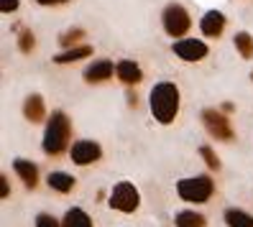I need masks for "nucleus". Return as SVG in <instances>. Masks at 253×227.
<instances>
[{
    "label": "nucleus",
    "instance_id": "nucleus-8",
    "mask_svg": "<svg viewBox=\"0 0 253 227\" xmlns=\"http://www.w3.org/2000/svg\"><path fill=\"white\" fill-rule=\"evenodd\" d=\"M100 156H102V148L95 141H77L72 146V161L77 166H90L100 161Z\"/></svg>",
    "mask_w": 253,
    "mask_h": 227
},
{
    "label": "nucleus",
    "instance_id": "nucleus-6",
    "mask_svg": "<svg viewBox=\"0 0 253 227\" xmlns=\"http://www.w3.org/2000/svg\"><path fill=\"white\" fill-rule=\"evenodd\" d=\"M202 123H205L207 133H210L215 141H233L235 133H233V128H230V120L222 115L220 110H215V108L202 110Z\"/></svg>",
    "mask_w": 253,
    "mask_h": 227
},
{
    "label": "nucleus",
    "instance_id": "nucleus-1",
    "mask_svg": "<svg viewBox=\"0 0 253 227\" xmlns=\"http://www.w3.org/2000/svg\"><path fill=\"white\" fill-rule=\"evenodd\" d=\"M148 105H151V113L159 123L169 125V123H174L176 113H179V89H176L174 82H159L151 89Z\"/></svg>",
    "mask_w": 253,
    "mask_h": 227
},
{
    "label": "nucleus",
    "instance_id": "nucleus-25",
    "mask_svg": "<svg viewBox=\"0 0 253 227\" xmlns=\"http://www.w3.org/2000/svg\"><path fill=\"white\" fill-rule=\"evenodd\" d=\"M0 194H3V199L8 196V179L5 176H0Z\"/></svg>",
    "mask_w": 253,
    "mask_h": 227
},
{
    "label": "nucleus",
    "instance_id": "nucleus-17",
    "mask_svg": "<svg viewBox=\"0 0 253 227\" xmlns=\"http://www.w3.org/2000/svg\"><path fill=\"white\" fill-rule=\"evenodd\" d=\"M174 225L176 227H205L207 220H205V215H200V212H195V209H184L174 217Z\"/></svg>",
    "mask_w": 253,
    "mask_h": 227
},
{
    "label": "nucleus",
    "instance_id": "nucleus-11",
    "mask_svg": "<svg viewBox=\"0 0 253 227\" xmlns=\"http://www.w3.org/2000/svg\"><path fill=\"white\" fill-rule=\"evenodd\" d=\"M115 74H118V79H121L123 84H138L143 79V72L136 62H130V59H123V62H118L115 67Z\"/></svg>",
    "mask_w": 253,
    "mask_h": 227
},
{
    "label": "nucleus",
    "instance_id": "nucleus-18",
    "mask_svg": "<svg viewBox=\"0 0 253 227\" xmlns=\"http://www.w3.org/2000/svg\"><path fill=\"white\" fill-rule=\"evenodd\" d=\"M225 225L228 227H253V217L243 209H225Z\"/></svg>",
    "mask_w": 253,
    "mask_h": 227
},
{
    "label": "nucleus",
    "instance_id": "nucleus-3",
    "mask_svg": "<svg viewBox=\"0 0 253 227\" xmlns=\"http://www.w3.org/2000/svg\"><path fill=\"white\" fill-rule=\"evenodd\" d=\"M215 191V181L202 174V176H192V179H179L176 181V194L184 202H195V204H205Z\"/></svg>",
    "mask_w": 253,
    "mask_h": 227
},
{
    "label": "nucleus",
    "instance_id": "nucleus-12",
    "mask_svg": "<svg viewBox=\"0 0 253 227\" xmlns=\"http://www.w3.org/2000/svg\"><path fill=\"white\" fill-rule=\"evenodd\" d=\"M13 169H16V174L21 176V181H23L28 189H36V184H39V169H36L31 161L16 158V161H13Z\"/></svg>",
    "mask_w": 253,
    "mask_h": 227
},
{
    "label": "nucleus",
    "instance_id": "nucleus-15",
    "mask_svg": "<svg viewBox=\"0 0 253 227\" xmlns=\"http://www.w3.org/2000/svg\"><path fill=\"white\" fill-rule=\"evenodd\" d=\"M46 181H49V187H51L54 191L67 194V191H72V189H74V181H77V179H74L72 174H64V171H51Z\"/></svg>",
    "mask_w": 253,
    "mask_h": 227
},
{
    "label": "nucleus",
    "instance_id": "nucleus-7",
    "mask_svg": "<svg viewBox=\"0 0 253 227\" xmlns=\"http://www.w3.org/2000/svg\"><path fill=\"white\" fill-rule=\"evenodd\" d=\"M171 49L182 62H200V59H205L207 54H210L207 43L200 41V38H179V41H174Z\"/></svg>",
    "mask_w": 253,
    "mask_h": 227
},
{
    "label": "nucleus",
    "instance_id": "nucleus-13",
    "mask_svg": "<svg viewBox=\"0 0 253 227\" xmlns=\"http://www.w3.org/2000/svg\"><path fill=\"white\" fill-rule=\"evenodd\" d=\"M23 115H26V120H31V123H41V120L46 117L43 97H41V95H31V97H26V102H23Z\"/></svg>",
    "mask_w": 253,
    "mask_h": 227
},
{
    "label": "nucleus",
    "instance_id": "nucleus-14",
    "mask_svg": "<svg viewBox=\"0 0 253 227\" xmlns=\"http://www.w3.org/2000/svg\"><path fill=\"white\" fill-rule=\"evenodd\" d=\"M87 56H92V46L82 43V46H69L67 51L56 54V56H54V62H56V64H74V62H80V59H87Z\"/></svg>",
    "mask_w": 253,
    "mask_h": 227
},
{
    "label": "nucleus",
    "instance_id": "nucleus-20",
    "mask_svg": "<svg viewBox=\"0 0 253 227\" xmlns=\"http://www.w3.org/2000/svg\"><path fill=\"white\" fill-rule=\"evenodd\" d=\"M80 38H84V28H72V31H64L62 36H59V43H62L64 49H69V46H74Z\"/></svg>",
    "mask_w": 253,
    "mask_h": 227
},
{
    "label": "nucleus",
    "instance_id": "nucleus-21",
    "mask_svg": "<svg viewBox=\"0 0 253 227\" xmlns=\"http://www.w3.org/2000/svg\"><path fill=\"white\" fill-rule=\"evenodd\" d=\"M200 156L205 158V163L210 166V169H215V171L220 169V158L215 156V151H212L210 146H202V148H200Z\"/></svg>",
    "mask_w": 253,
    "mask_h": 227
},
{
    "label": "nucleus",
    "instance_id": "nucleus-5",
    "mask_svg": "<svg viewBox=\"0 0 253 227\" xmlns=\"http://www.w3.org/2000/svg\"><path fill=\"white\" fill-rule=\"evenodd\" d=\"M113 209L118 212H126V215H130V212H136L138 204H141V194L138 189L130 184V181H121V184H115L113 194H110V202H108Z\"/></svg>",
    "mask_w": 253,
    "mask_h": 227
},
{
    "label": "nucleus",
    "instance_id": "nucleus-27",
    "mask_svg": "<svg viewBox=\"0 0 253 227\" xmlns=\"http://www.w3.org/2000/svg\"><path fill=\"white\" fill-rule=\"evenodd\" d=\"M251 79H253V74H251Z\"/></svg>",
    "mask_w": 253,
    "mask_h": 227
},
{
    "label": "nucleus",
    "instance_id": "nucleus-26",
    "mask_svg": "<svg viewBox=\"0 0 253 227\" xmlns=\"http://www.w3.org/2000/svg\"><path fill=\"white\" fill-rule=\"evenodd\" d=\"M39 5H62V3H67V0H36Z\"/></svg>",
    "mask_w": 253,
    "mask_h": 227
},
{
    "label": "nucleus",
    "instance_id": "nucleus-23",
    "mask_svg": "<svg viewBox=\"0 0 253 227\" xmlns=\"http://www.w3.org/2000/svg\"><path fill=\"white\" fill-rule=\"evenodd\" d=\"M36 227H62V222H59L56 217H51V215H39Z\"/></svg>",
    "mask_w": 253,
    "mask_h": 227
},
{
    "label": "nucleus",
    "instance_id": "nucleus-10",
    "mask_svg": "<svg viewBox=\"0 0 253 227\" xmlns=\"http://www.w3.org/2000/svg\"><path fill=\"white\" fill-rule=\"evenodd\" d=\"M113 62L110 59H97V62H92L90 67L84 69V79L90 82V84H97V82H105L113 77Z\"/></svg>",
    "mask_w": 253,
    "mask_h": 227
},
{
    "label": "nucleus",
    "instance_id": "nucleus-9",
    "mask_svg": "<svg viewBox=\"0 0 253 227\" xmlns=\"http://www.w3.org/2000/svg\"><path fill=\"white\" fill-rule=\"evenodd\" d=\"M200 28L207 38H217L222 31H225V16L220 10H207L205 18L200 21Z\"/></svg>",
    "mask_w": 253,
    "mask_h": 227
},
{
    "label": "nucleus",
    "instance_id": "nucleus-2",
    "mask_svg": "<svg viewBox=\"0 0 253 227\" xmlns=\"http://www.w3.org/2000/svg\"><path fill=\"white\" fill-rule=\"evenodd\" d=\"M69 135H72L69 117L62 110L51 113V117L46 120V130H43V153H49V156L64 153L69 146Z\"/></svg>",
    "mask_w": 253,
    "mask_h": 227
},
{
    "label": "nucleus",
    "instance_id": "nucleus-19",
    "mask_svg": "<svg viewBox=\"0 0 253 227\" xmlns=\"http://www.w3.org/2000/svg\"><path fill=\"white\" fill-rule=\"evenodd\" d=\"M235 49L241 51L243 59H251L253 56V38H251V34H246V31L235 34Z\"/></svg>",
    "mask_w": 253,
    "mask_h": 227
},
{
    "label": "nucleus",
    "instance_id": "nucleus-16",
    "mask_svg": "<svg viewBox=\"0 0 253 227\" xmlns=\"http://www.w3.org/2000/svg\"><path fill=\"white\" fill-rule=\"evenodd\" d=\"M62 227H92V220H90V215H87L84 209L72 207L64 215V220H62Z\"/></svg>",
    "mask_w": 253,
    "mask_h": 227
},
{
    "label": "nucleus",
    "instance_id": "nucleus-24",
    "mask_svg": "<svg viewBox=\"0 0 253 227\" xmlns=\"http://www.w3.org/2000/svg\"><path fill=\"white\" fill-rule=\"evenodd\" d=\"M0 10H3V13L18 10V0H0Z\"/></svg>",
    "mask_w": 253,
    "mask_h": 227
},
{
    "label": "nucleus",
    "instance_id": "nucleus-4",
    "mask_svg": "<svg viewBox=\"0 0 253 227\" xmlns=\"http://www.w3.org/2000/svg\"><path fill=\"white\" fill-rule=\"evenodd\" d=\"M161 23H164V31H167L171 38H182L189 31L192 18H189V13H187L184 5L169 3L167 8H164V13H161Z\"/></svg>",
    "mask_w": 253,
    "mask_h": 227
},
{
    "label": "nucleus",
    "instance_id": "nucleus-22",
    "mask_svg": "<svg viewBox=\"0 0 253 227\" xmlns=\"http://www.w3.org/2000/svg\"><path fill=\"white\" fill-rule=\"evenodd\" d=\"M18 46L23 54H31L34 46H36V41H34V34L31 31H21V38H18Z\"/></svg>",
    "mask_w": 253,
    "mask_h": 227
}]
</instances>
